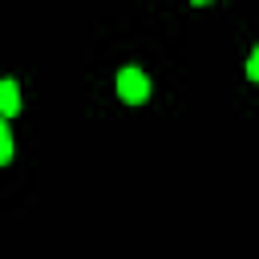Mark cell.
Masks as SVG:
<instances>
[{
	"label": "cell",
	"instance_id": "2",
	"mask_svg": "<svg viewBox=\"0 0 259 259\" xmlns=\"http://www.w3.org/2000/svg\"><path fill=\"white\" fill-rule=\"evenodd\" d=\"M20 109V85L12 77H0V117H12Z\"/></svg>",
	"mask_w": 259,
	"mask_h": 259
},
{
	"label": "cell",
	"instance_id": "5",
	"mask_svg": "<svg viewBox=\"0 0 259 259\" xmlns=\"http://www.w3.org/2000/svg\"><path fill=\"white\" fill-rule=\"evenodd\" d=\"M194 4H210V0H194Z\"/></svg>",
	"mask_w": 259,
	"mask_h": 259
},
{
	"label": "cell",
	"instance_id": "4",
	"mask_svg": "<svg viewBox=\"0 0 259 259\" xmlns=\"http://www.w3.org/2000/svg\"><path fill=\"white\" fill-rule=\"evenodd\" d=\"M247 77L251 81H259V45L251 49V57H247Z\"/></svg>",
	"mask_w": 259,
	"mask_h": 259
},
{
	"label": "cell",
	"instance_id": "3",
	"mask_svg": "<svg viewBox=\"0 0 259 259\" xmlns=\"http://www.w3.org/2000/svg\"><path fill=\"white\" fill-rule=\"evenodd\" d=\"M12 158V134H8V121L0 117V166Z\"/></svg>",
	"mask_w": 259,
	"mask_h": 259
},
{
	"label": "cell",
	"instance_id": "1",
	"mask_svg": "<svg viewBox=\"0 0 259 259\" xmlns=\"http://www.w3.org/2000/svg\"><path fill=\"white\" fill-rule=\"evenodd\" d=\"M117 97H121V101H130V105H142V101L150 97V77H146L142 69L125 65V69L117 73Z\"/></svg>",
	"mask_w": 259,
	"mask_h": 259
}]
</instances>
